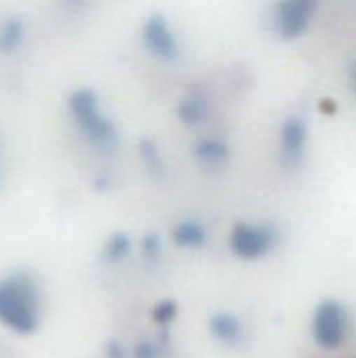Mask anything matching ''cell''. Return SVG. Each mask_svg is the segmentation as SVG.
Returning <instances> with one entry per match:
<instances>
[{
	"label": "cell",
	"mask_w": 356,
	"mask_h": 358,
	"mask_svg": "<svg viewBox=\"0 0 356 358\" xmlns=\"http://www.w3.org/2000/svg\"><path fill=\"white\" fill-rule=\"evenodd\" d=\"M0 323L21 336L36 331L40 323V294L29 275L15 273L0 279Z\"/></svg>",
	"instance_id": "1"
},
{
	"label": "cell",
	"mask_w": 356,
	"mask_h": 358,
	"mask_svg": "<svg viewBox=\"0 0 356 358\" xmlns=\"http://www.w3.org/2000/svg\"><path fill=\"white\" fill-rule=\"evenodd\" d=\"M69 111L73 115V122L80 126V130L97 145L109 147L115 143V128L113 124L101 113L99 99L92 90H76L69 96Z\"/></svg>",
	"instance_id": "2"
},
{
	"label": "cell",
	"mask_w": 356,
	"mask_h": 358,
	"mask_svg": "<svg viewBox=\"0 0 356 358\" xmlns=\"http://www.w3.org/2000/svg\"><path fill=\"white\" fill-rule=\"evenodd\" d=\"M348 336V313L336 300H325L317 306L313 317V338L315 342L325 348L334 350L342 346Z\"/></svg>",
	"instance_id": "3"
},
{
	"label": "cell",
	"mask_w": 356,
	"mask_h": 358,
	"mask_svg": "<svg viewBox=\"0 0 356 358\" xmlns=\"http://www.w3.org/2000/svg\"><path fill=\"white\" fill-rule=\"evenodd\" d=\"M229 245L235 256L245 260H256L262 258L275 245V233L269 227L239 222L231 231Z\"/></svg>",
	"instance_id": "4"
},
{
	"label": "cell",
	"mask_w": 356,
	"mask_h": 358,
	"mask_svg": "<svg viewBox=\"0 0 356 358\" xmlns=\"http://www.w3.org/2000/svg\"><path fill=\"white\" fill-rule=\"evenodd\" d=\"M315 8H317V4L311 0H290V2L277 4L275 15H273L275 31L285 40L300 36L313 21Z\"/></svg>",
	"instance_id": "5"
},
{
	"label": "cell",
	"mask_w": 356,
	"mask_h": 358,
	"mask_svg": "<svg viewBox=\"0 0 356 358\" xmlns=\"http://www.w3.org/2000/svg\"><path fill=\"white\" fill-rule=\"evenodd\" d=\"M143 42L153 55H157L162 59H174L178 55L176 36H174L172 27L168 25V21L162 15L151 17L143 25Z\"/></svg>",
	"instance_id": "6"
},
{
	"label": "cell",
	"mask_w": 356,
	"mask_h": 358,
	"mask_svg": "<svg viewBox=\"0 0 356 358\" xmlns=\"http://www.w3.org/2000/svg\"><path fill=\"white\" fill-rule=\"evenodd\" d=\"M306 149V122L300 115L290 117L281 128V155L290 166H298Z\"/></svg>",
	"instance_id": "7"
},
{
	"label": "cell",
	"mask_w": 356,
	"mask_h": 358,
	"mask_svg": "<svg viewBox=\"0 0 356 358\" xmlns=\"http://www.w3.org/2000/svg\"><path fill=\"white\" fill-rule=\"evenodd\" d=\"M210 327V334L220 340L222 344H229V346H235L243 340L245 331H243V323L239 321V317L231 315V313H218L210 319L208 323Z\"/></svg>",
	"instance_id": "8"
},
{
	"label": "cell",
	"mask_w": 356,
	"mask_h": 358,
	"mask_svg": "<svg viewBox=\"0 0 356 358\" xmlns=\"http://www.w3.org/2000/svg\"><path fill=\"white\" fill-rule=\"evenodd\" d=\"M172 239H174L176 245L189 250V248H199V245H204L206 239H208V235H206V229H204L199 222H195V220H185V222H180V224L174 229Z\"/></svg>",
	"instance_id": "9"
},
{
	"label": "cell",
	"mask_w": 356,
	"mask_h": 358,
	"mask_svg": "<svg viewBox=\"0 0 356 358\" xmlns=\"http://www.w3.org/2000/svg\"><path fill=\"white\" fill-rule=\"evenodd\" d=\"M23 38V25L17 19H8L0 25V52H10Z\"/></svg>",
	"instance_id": "10"
},
{
	"label": "cell",
	"mask_w": 356,
	"mask_h": 358,
	"mask_svg": "<svg viewBox=\"0 0 356 358\" xmlns=\"http://www.w3.org/2000/svg\"><path fill=\"white\" fill-rule=\"evenodd\" d=\"M195 153H197L204 162H208V164L222 162V159L229 155L227 147H225L222 143H218V141H201V143L197 145Z\"/></svg>",
	"instance_id": "11"
},
{
	"label": "cell",
	"mask_w": 356,
	"mask_h": 358,
	"mask_svg": "<svg viewBox=\"0 0 356 358\" xmlns=\"http://www.w3.org/2000/svg\"><path fill=\"white\" fill-rule=\"evenodd\" d=\"M103 252H105V258L111 260V262L122 260V258L128 256V252H130V239H128L124 233H118V235L107 243V248H105Z\"/></svg>",
	"instance_id": "12"
},
{
	"label": "cell",
	"mask_w": 356,
	"mask_h": 358,
	"mask_svg": "<svg viewBox=\"0 0 356 358\" xmlns=\"http://www.w3.org/2000/svg\"><path fill=\"white\" fill-rule=\"evenodd\" d=\"M180 117L187 124H195L201 120V103L197 99H187L180 107Z\"/></svg>",
	"instance_id": "13"
},
{
	"label": "cell",
	"mask_w": 356,
	"mask_h": 358,
	"mask_svg": "<svg viewBox=\"0 0 356 358\" xmlns=\"http://www.w3.org/2000/svg\"><path fill=\"white\" fill-rule=\"evenodd\" d=\"M174 315H176L174 302H164V304H159V306L151 313V317H153L155 323H168V321H172Z\"/></svg>",
	"instance_id": "14"
},
{
	"label": "cell",
	"mask_w": 356,
	"mask_h": 358,
	"mask_svg": "<svg viewBox=\"0 0 356 358\" xmlns=\"http://www.w3.org/2000/svg\"><path fill=\"white\" fill-rule=\"evenodd\" d=\"M355 84H356V71H355Z\"/></svg>",
	"instance_id": "15"
}]
</instances>
